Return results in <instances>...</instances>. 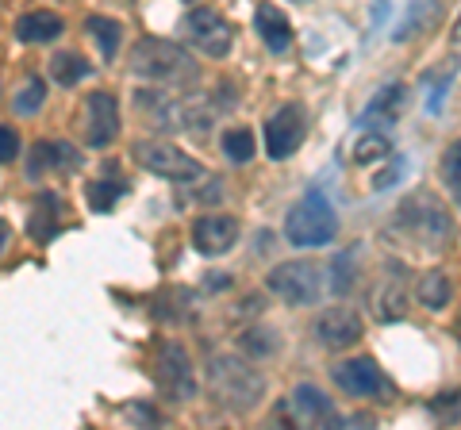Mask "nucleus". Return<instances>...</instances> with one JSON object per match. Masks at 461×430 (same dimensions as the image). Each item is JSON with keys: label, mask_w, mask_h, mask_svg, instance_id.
<instances>
[{"label": "nucleus", "mask_w": 461, "mask_h": 430, "mask_svg": "<svg viewBox=\"0 0 461 430\" xmlns=\"http://www.w3.org/2000/svg\"><path fill=\"white\" fill-rule=\"evenodd\" d=\"M239 238V219L235 215H200L193 223V246L204 257H220L235 246Z\"/></svg>", "instance_id": "nucleus-14"}, {"label": "nucleus", "mask_w": 461, "mask_h": 430, "mask_svg": "<svg viewBox=\"0 0 461 430\" xmlns=\"http://www.w3.org/2000/svg\"><path fill=\"white\" fill-rule=\"evenodd\" d=\"M185 35H189V42L204 58H227L230 42H235L230 23L215 8H193L189 16H185Z\"/></svg>", "instance_id": "nucleus-8"}, {"label": "nucleus", "mask_w": 461, "mask_h": 430, "mask_svg": "<svg viewBox=\"0 0 461 430\" xmlns=\"http://www.w3.org/2000/svg\"><path fill=\"white\" fill-rule=\"evenodd\" d=\"M454 39H461V16H457V27H454Z\"/></svg>", "instance_id": "nucleus-32"}, {"label": "nucleus", "mask_w": 461, "mask_h": 430, "mask_svg": "<svg viewBox=\"0 0 461 430\" xmlns=\"http://www.w3.org/2000/svg\"><path fill=\"white\" fill-rule=\"evenodd\" d=\"M339 235V215L330 208V200L323 193H304L293 204V211L285 215V238L300 250H312V246H327L330 238Z\"/></svg>", "instance_id": "nucleus-5"}, {"label": "nucleus", "mask_w": 461, "mask_h": 430, "mask_svg": "<svg viewBox=\"0 0 461 430\" xmlns=\"http://www.w3.org/2000/svg\"><path fill=\"white\" fill-rule=\"evenodd\" d=\"M254 27H258V35H262V42L273 50V54H281L293 47V27H288L285 20V12L277 4H262L254 12Z\"/></svg>", "instance_id": "nucleus-16"}, {"label": "nucleus", "mask_w": 461, "mask_h": 430, "mask_svg": "<svg viewBox=\"0 0 461 430\" xmlns=\"http://www.w3.org/2000/svg\"><path fill=\"white\" fill-rule=\"evenodd\" d=\"M158 384L177 399L196 396V369L181 342H162V346H158Z\"/></svg>", "instance_id": "nucleus-12"}, {"label": "nucleus", "mask_w": 461, "mask_h": 430, "mask_svg": "<svg viewBox=\"0 0 461 430\" xmlns=\"http://www.w3.org/2000/svg\"><path fill=\"white\" fill-rule=\"evenodd\" d=\"M85 31H89L96 39V47L104 58H115V50H120V39H123V27L108 20V16H89V23H85Z\"/></svg>", "instance_id": "nucleus-24"}, {"label": "nucleus", "mask_w": 461, "mask_h": 430, "mask_svg": "<svg viewBox=\"0 0 461 430\" xmlns=\"http://www.w3.org/2000/svg\"><path fill=\"white\" fill-rule=\"evenodd\" d=\"M442 174H446V177H461V139L454 142L450 150H446V157H442Z\"/></svg>", "instance_id": "nucleus-31"}, {"label": "nucleus", "mask_w": 461, "mask_h": 430, "mask_svg": "<svg viewBox=\"0 0 461 430\" xmlns=\"http://www.w3.org/2000/svg\"><path fill=\"white\" fill-rule=\"evenodd\" d=\"M131 74L142 81H154V85H193L196 81V62L185 54V47L169 39H139L135 50H131Z\"/></svg>", "instance_id": "nucleus-3"}, {"label": "nucleus", "mask_w": 461, "mask_h": 430, "mask_svg": "<svg viewBox=\"0 0 461 430\" xmlns=\"http://www.w3.org/2000/svg\"><path fill=\"white\" fill-rule=\"evenodd\" d=\"M208 392L215 396V404L227 411H254L258 399L266 396V381L254 365H247L242 357L215 354L208 362Z\"/></svg>", "instance_id": "nucleus-2"}, {"label": "nucleus", "mask_w": 461, "mask_h": 430, "mask_svg": "<svg viewBox=\"0 0 461 430\" xmlns=\"http://www.w3.org/2000/svg\"><path fill=\"white\" fill-rule=\"evenodd\" d=\"M408 289H403V281L393 273V277H381L373 284L369 292V311L377 323H400L403 315H408Z\"/></svg>", "instance_id": "nucleus-15"}, {"label": "nucleus", "mask_w": 461, "mask_h": 430, "mask_svg": "<svg viewBox=\"0 0 461 430\" xmlns=\"http://www.w3.org/2000/svg\"><path fill=\"white\" fill-rule=\"evenodd\" d=\"M62 31H66L62 16H58V12H47V8L23 12V16L16 20V39L20 42H54Z\"/></svg>", "instance_id": "nucleus-18"}, {"label": "nucleus", "mask_w": 461, "mask_h": 430, "mask_svg": "<svg viewBox=\"0 0 461 430\" xmlns=\"http://www.w3.org/2000/svg\"><path fill=\"white\" fill-rule=\"evenodd\" d=\"M293 408H296V415L304 423H312V426H323V423H339V411H335V404L315 389V384H296V392H293Z\"/></svg>", "instance_id": "nucleus-17"}, {"label": "nucleus", "mask_w": 461, "mask_h": 430, "mask_svg": "<svg viewBox=\"0 0 461 430\" xmlns=\"http://www.w3.org/2000/svg\"><path fill=\"white\" fill-rule=\"evenodd\" d=\"M123 193H127L123 174H120L115 166H108L104 174H100V177L89 184V208L104 215V211H112V208H115V200H120Z\"/></svg>", "instance_id": "nucleus-21"}, {"label": "nucleus", "mask_w": 461, "mask_h": 430, "mask_svg": "<svg viewBox=\"0 0 461 430\" xmlns=\"http://www.w3.org/2000/svg\"><path fill=\"white\" fill-rule=\"evenodd\" d=\"M0 157H5V162H16V154H20V135L12 131V127H5V131H0Z\"/></svg>", "instance_id": "nucleus-30"}, {"label": "nucleus", "mask_w": 461, "mask_h": 430, "mask_svg": "<svg viewBox=\"0 0 461 430\" xmlns=\"http://www.w3.org/2000/svg\"><path fill=\"white\" fill-rule=\"evenodd\" d=\"M254 150H258V142H254V131H247V127H235V131L223 135V157L230 166H247Z\"/></svg>", "instance_id": "nucleus-25"}, {"label": "nucleus", "mask_w": 461, "mask_h": 430, "mask_svg": "<svg viewBox=\"0 0 461 430\" xmlns=\"http://www.w3.org/2000/svg\"><path fill=\"white\" fill-rule=\"evenodd\" d=\"M85 139L89 147H108V142L120 135V104H115L112 93H89L85 100Z\"/></svg>", "instance_id": "nucleus-13"}, {"label": "nucleus", "mask_w": 461, "mask_h": 430, "mask_svg": "<svg viewBox=\"0 0 461 430\" xmlns=\"http://www.w3.org/2000/svg\"><path fill=\"white\" fill-rule=\"evenodd\" d=\"M81 166V154L69 147V142H47L42 139L35 154H32V174L39 177L42 169H77Z\"/></svg>", "instance_id": "nucleus-20"}, {"label": "nucleus", "mask_w": 461, "mask_h": 430, "mask_svg": "<svg viewBox=\"0 0 461 430\" xmlns=\"http://www.w3.org/2000/svg\"><path fill=\"white\" fill-rule=\"evenodd\" d=\"M89 62L81 58L77 50H62V54H54L50 58V81L54 85H77V81H85L89 77Z\"/></svg>", "instance_id": "nucleus-23"}, {"label": "nucleus", "mask_w": 461, "mask_h": 430, "mask_svg": "<svg viewBox=\"0 0 461 430\" xmlns=\"http://www.w3.org/2000/svg\"><path fill=\"white\" fill-rule=\"evenodd\" d=\"M242 350L250 357H269L277 350V338H273V331H247L242 335Z\"/></svg>", "instance_id": "nucleus-29"}, {"label": "nucleus", "mask_w": 461, "mask_h": 430, "mask_svg": "<svg viewBox=\"0 0 461 430\" xmlns=\"http://www.w3.org/2000/svg\"><path fill=\"white\" fill-rule=\"evenodd\" d=\"M330 273H335V277H330V289H335L339 296H346V292H350V284H354V254H339L335 257V265H330Z\"/></svg>", "instance_id": "nucleus-28"}, {"label": "nucleus", "mask_w": 461, "mask_h": 430, "mask_svg": "<svg viewBox=\"0 0 461 430\" xmlns=\"http://www.w3.org/2000/svg\"><path fill=\"white\" fill-rule=\"evenodd\" d=\"M396 223H400V231L411 242H420L423 250H442V246H450V238H454L450 211H446L430 193L403 200L396 208Z\"/></svg>", "instance_id": "nucleus-4"}, {"label": "nucleus", "mask_w": 461, "mask_h": 430, "mask_svg": "<svg viewBox=\"0 0 461 430\" xmlns=\"http://www.w3.org/2000/svg\"><path fill=\"white\" fill-rule=\"evenodd\" d=\"M415 296H420V304L427 311H442L450 304V277H446L442 269H427L420 284H415Z\"/></svg>", "instance_id": "nucleus-22"}, {"label": "nucleus", "mask_w": 461, "mask_h": 430, "mask_svg": "<svg viewBox=\"0 0 461 430\" xmlns=\"http://www.w3.org/2000/svg\"><path fill=\"white\" fill-rule=\"evenodd\" d=\"M131 157L147 169V174H158V177L177 181V184L200 181V174H204V166H200L196 157H189L177 147H169V142H158V139H139L131 147Z\"/></svg>", "instance_id": "nucleus-6"}, {"label": "nucleus", "mask_w": 461, "mask_h": 430, "mask_svg": "<svg viewBox=\"0 0 461 430\" xmlns=\"http://www.w3.org/2000/svg\"><path fill=\"white\" fill-rule=\"evenodd\" d=\"M269 292L293 308H312L323 292V269L315 262H285L269 273Z\"/></svg>", "instance_id": "nucleus-7"}, {"label": "nucleus", "mask_w": 461, "mask_h": 430, "mask_svg": "<svg viewBox=\"0 0 461 430\" xmlns=\"http://www.w3.org/2000/svg\"><path fill=\"white\" fill-rule=\"evenodd\" d=\"M135 108H142V116L154 131L173 135V131H193L204 135L212 131L215 108L200 96H173L169 89H139L135 93Z\"/></svg>", "instance_id": "nucleus-1"}, {"label": "nucleus", "mask_w": 461, "mask_h": 430, "mask_svg": "<svg viewBox=\"0 0 461 430\" xmlns=\"http://www.w3.org/2000/svg\"><path fill=\"white\" fill-rule=\"evenodd\" d=\"M330 381L339 384V389L346 396H373V399H388V381L384 372L377 369V362L373 357H346V362H339L335 369H330Z\"/></svg>", "instance_id": "nucleus-10"}, {"label": "nucleus", "mask_w": 461, "mask_h": 430, "mask_svg": "<svg viewBox=\"0 0 461 430\" xmlns=\"http://www.w3.org/2000/svg\"><path fill=\"white\" fill-rule=\"evenodd\" d=\"M312 335L323 350H350L354 342L366 335V323L354 308H327L323 315H315Z\"/></svg>", "instance_id": "nucleus-11"}, {"label": "nucleus", "mask_w": 461, "mask_h": 430, "mask_svg": "<svg viewBox=\"0 0 461 430\" xmlns=\"http://www.w3.org/2000/svg\"><path fill=\"white\" fill-rule=\"evenodd\" d=\"M42 100H47V81L32 77V81H27L23 89L16 93V100H12V112H16V116H35V112L42 108Z\"/></svg>", "instance_id": "nucleus-26"}, {"label": "nucleus", "mask_w": 461, "mask_h": 430, "mask_svg": "<svg viewBox=\"0 0 461 430\" xmlns=\"http://www.w3.org/2000/svg\"><path fill=\"white\" fill-rule=\"evenodd\" d=\"M58 196L54 193H42V196H35V208H32V215H27V235H32L35 242H50L54 235H58Z\"/></svg>", "instance_id": "nucleus-19"}, {"label": "nucleus", "mask_w": 461, "mask_h": 430, "mask_svg": "<svg viewBox=\"0 0 461 430\" xmlns=\"http://www.w3.org/2000/svg\"><path fill=\"white\" fill-rule=\"evenodd\" d=\"M388 154H393V142H388L384 135H377V131H369V135H362L354 142V162L357 166L381 162V157H388Z\"/></svg>", "instance_id": "nucleus-27"}, {"label": "nucleus", "mask_w": 461, "mask_h": 430, "mask_svg": "<svg viewBox=\"0 0 461 430\" xmlns=\"http://www.w3.org/2000/svg\"><path fill=\"white\" fill-rule=\"evenodd\" d=\"M308 135V116L300 104H285L273 112V120L266 123V154L273 162H285L288 154H293L300 142Z\"/></svg>", "instance_id": "nucleus-9"}]
</instances>
